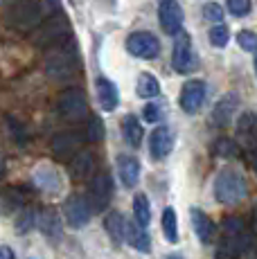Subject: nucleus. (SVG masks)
Instances as JSON below:
<instances>
[{
    "mask_svg": "<svg viewBox=\"0 0 257 259\" xmlns=\"http://www.w3.org/2000/svg\"><path fill=\"white\" fill-rule=\"evenodd\" d=\"M248 248L246 241V226L239 217H226L221 221L219 243H217V259H239L241 252Z\"/></svg>",
    "mask_w": 257,
    "mask_h": 259,
    "instance_id": "1",
    "label": "nucleus"
},
{
    "mask_svg": "<svg viewBox=\"0 0 257 259\" xmlns=\"http://www.w3.org/2000/svg\"><path fill=\"white\" fill-rule=\"evenodd\" d=\"M248 194L246 178L239 169L224 167L215 178V198L221 205H239Z\"/></svg>",
    "mask_w": 257,
    "mask_h": 259,
    "instance_id": "2",
    "label": "nucleus"
},
{
    "mask_svg": "<svg viewBox=\"0 0 257 259\" xmlns=\"http://www.w3.org/2000/svg\"><path fill=\"white\" fill-rule=\"evenodd\" d=\"M77 70V59L72 54L70 48H66V43L61 46H54V50L48 54L46 59V72L50 79H57V81H66L70 79Z\"/></svg>",
    "mask_w": 257,
    "mask_h": 259,
    "instance_id": "3",
    "label": "nucleus"
},
{
    "mask_svg": "<svg viewBox=\"0 0 257 259\" xmlns=\"http://www.w3.org/2000/svg\"><path fill=\"white\" fill-rule=\"evenodd\" d=\"M9 25L21 32H29V29L38 27L41 21V5L38 0H16L9 9Z\"/></svg>",
    "mask_w": 257,
    "mask_h": 259,
    "instance_id": "4",
    "label": "nucleus"
},
{
    "mask_svg": "<svg viewBox=\"0 0 257 259\" xmlns=\"http://www.w3.org/2000/svg\"><path fill=\"white\" fill-rule=\"evenodd\" d=\"M57 111L59 115L68 122H79V119L88 117V102L86 95H83L79 88H68L59 95L57 99Z\"/></svg>",
    "mask_w": 257,
    "mask_h": 259,
    "instance_id": "5",
    "label": "nucleus"
},
{
    "mask_svg": "<svg viewBox=\"0 0 257 259\" xmlns=\"http://www.w3.org/2000/svg\"><path fill=\"white\" fill-rule=\"evenodd\" d=\"M196 63H199V59H196L194 50H192L190 36H187L185 32H181L179 38H176V43H174V52H172V66H174L176 72L187 74V72L194 70Z\"/></svg>",
    "mask_w": 257,
    "mask_h": 259,
    "instance_id": "6",
    "label": "nucleus"
},
{
    "mask_svg": "<svg viewBox=\"0 0 257 259\" xmlns=\"http://www.w3.org/2000/svg\"><path fill=\"white\" fill-rule=\"evenodd\" d=\"M158 21L165 34L176 36L181 34V25H183V9L176 0H162L158 7Z\"/></svg>",
    "mask_w": 257,
    "mask_h": 259,
    "instance_id": "7",
    "label": "nucleus"
},
{
    "mask_svg": "<svg viewBox=\"0 0 257 259\" xmlns=\"http://www.w3.org/2000/svg\"><path fill=\"white\" fill-rule=\"evenodd\" d=\"M63 214H66V221L70 223L72 228H83L88 221H91L93 207L83 196L72 194V196L66 201V205H63Z\"/></svg>",
    "mask_w": 257,
    "mask_h": 259,
    "instance_id": "8",
    "label": "nucleus"
},
{
    "mask_svg": "<svg viewBox=\"0 0 257 259\" xmlns=\"http://www.w3.org/2000/svg\"><path fill=\"white\" fill-rule=\"evenodd\" d=\"M126 50L138 59H154L158 54V38L151 32H133L126 38Z\"/></svg>",
    "mask_w": 257,
    "mask_h": 259,
    "instance_id": "9",
    "label": "nucleus"
},
{
    "mask_svg": "<svg viewBox=\"0 0 257 259\" xmlns=\"http://www.w3.org/2000/svg\"><path fill=\"white\" fill-rule=\"evenodd\" d=\"M205 95H207V88L203 81H199V79H194V81H187L185 86H183L181 91V108L185 113H190V115H194V113L201 111V106H203L205 102Z\"/></svg>",
    "mask_w": 257,
    "mask_h": 259,
    "instance_id": "10",
    "label": "nucleus"
},
{
    "mask_svg": "<svg viewBox=\"0 0 257 259\" xmlns=\"http://www.w3.org/2000/svg\"><path fill=\"white\" fill-rule=\"evenodd\" d=\"M113 196V181L108 174H95L91 183V203H93V210L102 212L108 207V201Z\"/></svg>",
    "mask_w": 257,
    "mask_h": 259,
    "instance_id": "11",
    "label": "nucleus"
},
{
    "mask_svg": "<svg viewBox=\"0 0 257 259\" xmlns=\"http://www.w3.org/2000/svg\"><path fill=\"white\" fill-rule=\"evenodd\" d=\"M81 147V136L79 133H59L52 140V153L59 160H72Z\"/></svg>",
    "mask_w": 257,
    "mask_h": 259,
    "instance_id": "12",
    "label": "nucleus"
},
{
    "mask_svg": "<svg viewBox=\"0 0 257 259\" xmlns=\"http://www.w3.org/2000/svg\"><path fill=\"white\" fill-rule=\"evenodd\" d=\"M237 106H239V97L237 95H232V93L224 95L215 104V108H212V124L215 126H228L232 119H235Z\"/></svg>",
    "mask_w": 257,
    "mask_h": 259,
    "instance_id": "13",
    "label": "nucleus"
},
{
    "mask_svg": "<svg viewBox=\"0 0 257 259\" xmlns=\"http://www.w3.org/2000/svg\"><path fill=\"white\" fill-rule=\"evenodd\" d=\"M68 36H70V29L63 18H54L38 29V43H46V46H61Z\"/></svg>",
    "mask_w": 257,
    "mask_h": 259,
    "instance_id": "14",
    "label": "nucleus"
},
{
    "mask_svg": "<svg viewBox=\"0 0 257 259\" xmlns=\"http://www.w3.org/2000/svg\"><path fill=\"white\" fill-rule=\"evenodd\" d=\"M174 149V133L167 126H158L149 138V151L156 160H162L165 156H169Z\"/></svg>",
    "mask_w": 257,
    "mask_h": 259,
    "instance_id": "15",
    "label": "nucleus"
},
{
    "mask_svg": "<svg viewBox=\"0 0 257 259\" xmlns=\"http://www.w3.org/2000/svg\"><path fill=\"white\" fill-rule=\"evenodd\" d=\"M190 219H192V228H194V235L199 237L201 243H212V239H215V223H212V219L207 217L203 210H199V207H192L190 210Z\"/></svg>",
    "mask_w": 257,
    "mask_h": 259,
    "instance_id": "16",
    "label": "nucleus"
},
{
    "mask_svg": "<svg viewBox=\"0 0 257 259\" xmlns=\"http://www.w3.org/2000/svg\"><path fill=\"white\" fill-rule=\"evenodd\" d=\"M117 174L122 178V185L126 189H133L140 181V162L133 156H120L117 158Z\"/></svg>",
    "mask_w": 257,
    "mask_h": 259,
    "instance_id": "17",
    "label": "nucleus"
},
{
    "mask_svg": "<svg viewBox=\"0 0 257 259\" xmlns=\"http://www.w3.org/2000/svg\"><path fill=\"white\" fill-rule=\"evenodd\" d=\"M95 88H97V99H100V106L104 108V111H108V113L115 111L117 104H120V93H117L115 83L108 81V79H104V77H100V79H97V83H95Z\"/></svg>",
    "mask_w": 257,
    "mask_h": 259,
    "instance_id": "18",
    "label": "nucleus"
},
{
    "mask_svg": "<svg viewBox=\"0 0 257 259\" xmlns=\"http://www.w3.org/2000/svg\"><path fill=\"white\" fill-rule=\"evenodd\" d=\"M126 241L131 243L138 252H145V255L151 252V237H149V232H147V228L140 226L138 221L126 223Z\"/></svg>",
    "mask_w": 257,
    "mask_h": 259,
    "instance_id": "19",
    "label": "nucleus"
},
{
    "mask_svg": "<svg viewBox=\"0 0 257 259\" xmlns=\"http://www.w3.org/2000/svg\"><path fill=\"white\" fill-rule=\"evenodd\" d=\"M126 223L128 221H124V217L120 212H108L106 219H104V228H106L108 237L115 243L126 241Z\"/></svg>",
    "mask_w": 257,
    "mask_h": 259,
    "instance_id": "20",
    "label": "nucleus"
},
{
    "mask_svg": "<svg viewBox=\"0 0 257 259\" xmlns=\"http://www.w3.org/2000/svg\"><path fill=\"white\" fill-rule=\"evenodd\" d=\"M36 226L46 237H50V239L61 237V221H59V214L54 210H43L36 217Z\"/></svg>",
    "mask_w": 257,
    "mask_h": 259,
    "instance_id": "21",
    "label": "nucleus"
},
{
    "mask_svg": "<svg viewBox=\"0 0 257 259\" xmlns=\"http://www.w3.org/2000/svg\"><path fill=\"white\" fill-rule=\"evenodd\" d=\"M93 169H95V158L86 151H79L70 162V174L77 181H83V178H91Z\"/></svg>",
    "mask_w": 257,
    "mask_h": 259,
    "instance_id": "22",
    "label": "nucleus"
},
{
    "mask_svg": "<svg viewBox=\"0 0 257 259\" xmlns=\"http://www.w3.org/2000/svg\"><path fill=\"white\" fill-rule=\"evenodd\" d=\"M122 136H124V140L131 144V147H140L142 144L145 131H142V124L136 115H126L122 119Z\"/></svg>",
    "mask_w": 257,
    "mask_h": 259,
    "instance_id": "23",
    "label": "nucleus"
},
{
    "mask_svg": "<svg viewBox=\"0 0 257 259\" xmlns=\"http://www.w3.org/2000/svg\"><path fill=\"white\" fill-rule=\"evenodd\" d=\"M34 183H36L43 192H61L59 174L50 167H38L36 171H34Z\"/></svg>",
    "mask_w": 257,
    "mask_h": 259,
    "instance_id": "24",
    "label": "nucleus"
},
{
    "mask_svg": "<svg viewBox=\"0 0 257 259\" xmlns=\"http://www.w3.org/2000/svg\"><path fill=\"white\" fill-rule=\"evenodd\" d=\"M160 228L162 235L169 243H179V221H176V212L174 207H165L160 217Z\"/></svg>",
    "mask_w": 257,
    "mask_h": 259,
    "instance_id": "25",
    "label": "nucleus"
},
{
    "mask_svg": "<svg viewBox=\"0 0 257 259\" xmlns=\"http://www.w3.org/2000/svg\"><path fill=\"white\" fill-rule=\"evenodd\" d=\"M136 93H138V97H142V99H151V97H156V95L160 93V83H158V79L154 77V74L145 72V74L138 77Z\"/></svg>",
    "mask_w": 257,
    "mask_h": 259,
    "instance_id": "26",
    "label": "nucleus"
},
{
    "mask_svg": "<svg viewBox=\"0 0 257 259\" xmlns=\"http://www.w3.org/2000/svg\"><path fill=\"white\" fill-rule=\"evenodd\" d=\"M133 214H136V221L140 223V226H149L151 221V203L149 198L145 196V194H136V198H133Z\"/></svg>",
    "mask_w": 257,
    "mask_h": 259,
    "instance_id": "27",
    "label": "nucleus"
},
{
    "mask_svg": "<svg viewBox=\"0 0 257 259\" xmlns=\"http://www.w3.org/2000/svg\"><path fill=\"white\" fill-rule=\"evenodd\" d=\"M23 207V198L18 194V189H5V196H3V210L5 214H14V212H21Z\"/></svg>",
    "mask_w": 257,
    "mask_h": 259,
    "instance_id": "28",
    "label": "nucleus"
},
{
    "mask_svg": "<svg viewBox=\"0 0 257 259\" xmlns=\"http://www.w3.org/2000/svg\"><path fill=\"white\" fill-rule=\"evenodd\" d=\"M210 43L215 48H226V43H228V38H230V34H228V27L226 25H221V23H217L215 27H210Z\"/></svg>",
    "mask_w": 257,
    "mask_h": 259,
    "instance_id": "29",
    "label": "nucleus"
},
{
    "mask_svg": "<svg viewBox=\"0 0 257 259\" xmlns=\"http://www.w3.org/2000/svg\"><path fill=\"white\" fill-rule=\"evenodd\" d=\"M203 16L207 18L210 23H221L224 21V9H221V5L219 3H205V7H203Z\"/></svg>",
    "mask_w": 257,
    "mask_h": 259,
    "instance_id": "30",
    "label": "nucleus"
},
{
    "mask_svg": "<svg viewBox=\"0 0 257 259\" xmlns=\"http://www.w3.org/2000/svg\"><path fill=\"white\" fill-rule=\"evenodd\" d=\"M228 9L235 18H244L250 12V0H228Z\"/></svg>",
    "mask_w": 257,
    "mask_h": 259,
    "instance_id": "31",
    "label": "nucleus"
},
{
    "mask_svg": "<svg viewBox=\"0 0 257 259\" xmlns=\"http://www.w3.org/2000/svg\"><path fill=\"white\" fill-rule=\"evenodd\" d=\"M86 136H88V140H91V142L102 140L104 126H102V119L100 117H93L91 115V122H88V128H86Z\"/></svg>",
    "mask_w": 257,
    "mask_h": 259,
    "instance_id": "32",
    "label": "nucleus"
},
{
    "mask_svg": "<svg viewBox=\"0 0 257 259\" xmlns=\"http://www.w3.org/2000/svg\"><path fill=\"white\" fill-rule=\"evenodd\" d=\"M237 43H239L241 50H246V52H257V34H253V32H239Z\"/></svg>",
    "mask_w": 257,
    "mask_h": 259,
    "instance_id": "33",
    "label": "nucleus"
},
{
    "mask_svg": "<svg viewBox=\"0 0 257 259\" xmlns=\"http://www.w3.org/2000/svg\"><path fill=\"white\" fill-rule=\"evenodd\" d=\"M18 217H21V221H16V228L23 232V235H25L29 228L36 226V217H38V214H34L32 210H25V212L18 214Z\"/></svg>",
    "mask_w": 257,
    "mask_h": 259,
    "instance_id": "34",
    "label": "nucleus"
},
{
    "mask_svg": "<svg viewBox=\"0 0 257 259\" xmlns=\"http://www.w3.org/2000/svg\"><path fill=\"white\" fill-rule=\"evenodd\" d=\"M142 117H145V122L156 124L158 119H160V108H158V104H145V108H142Z\"/></svg>",
    "mask_w": 257,
    "mask_h": 259,
    "instance_id": "35",
    "label": "nucleus"
},
{
    "mask_svg": "<svg viewBox=\"0 0 257 259\" xmlns=\"http://www.w3.org/2000/svg\"><path fill=\"white\" fill-rule=\"evenodd\" d=\"M7 122H9V128H12V133H14V140L23 144V142H25V131H23V126H21V124L16 126V119H14V117H7Z\"/></svg>",
    "mask_w": 257,
    "mask_h": 259,
    "instance_id": "36",
    "label": "nucleus"
},
{
    "mask_svg": "<svg viewBox=\"0 0 257 259\" xmlns=\"http://www.w3.org/2000/svg\"><path fill=\"white\" fill-rule=\"evenodd\" d=\"M0 259H14V252L9 246H3L0 248Z\"/></svg>",
    "mask_w": 257,
    "mask_h": 259,
    "instance_id": "37",
    "label": "nucleus"
},
{
    "mask_svg": "<svg viewBox=\"0 0 257 259\" xmlns=\"http://www.w3.org/2000/svg\"><path fill=\"white\" fill-rule=\"evenodd\" d=\"M167 259H183V257H179V255H172V257H167Z\"/></svg>",
    "mask_w": 257,
    "mask_h": 259,
    "instance_id": "38",
    "label": "nucleus"
},
{
    "mask_svg": "<svg viewBox=\"0 0 257 259\" xmlns=\"http://www.w3.org/2000/svg\"><path fill=\"white\" fill-rule=\"evenodd\" d=\"M50 3H52V5H54V3H57V5H59V0H50Z\"/></svg>",
    "mask_w": 257,
    "mask_h": 259,
    "instance_id": "39",
    "label": "nucleus"
},
{
    "mask_svg": "<svg viewBox=\"0 0 257 259\" xmlns=\"http://www.w3.org/2000/svg\"><path fill=\"white\" fill-rule=\"evenodd\" d=\"M255 72H257V59H255Z\"/></svg>",
    "mask_w": 257,
    "mask_h": 259,
    "instance_id": "40",
    "label": "nucleus"
},
{
    "mask_svg": "<svg viewBox=\"0 0 257 259\" xmlns=\"http://www.w3.org/2000/svg\"><path fill=\"white\" fill-rule=\"evenodd\" d=\"M255 167H257V162H255Z\"/></svg>",
    "mask_w": 257,
    "mask_h": 259,
    "instance_id": "41",
    "label": "nucleus"
}]
</instances>
